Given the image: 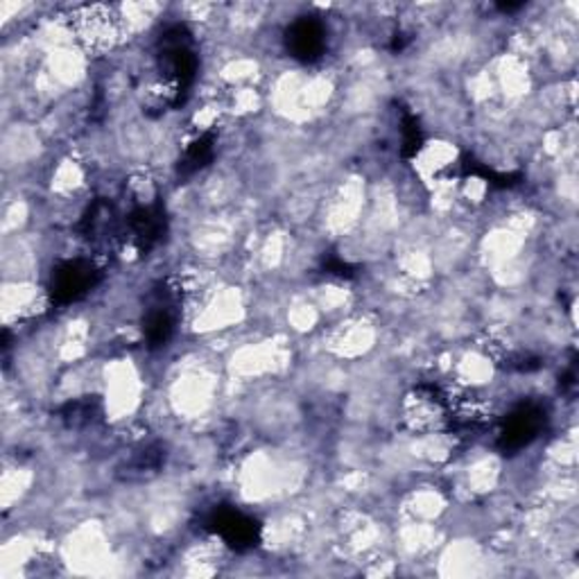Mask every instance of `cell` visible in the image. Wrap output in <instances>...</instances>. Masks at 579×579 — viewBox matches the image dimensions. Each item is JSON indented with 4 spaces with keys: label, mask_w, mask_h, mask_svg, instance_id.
<instances>
[{
    "label": "cell",
    "mask_w": 579,
    "mask_h": 579,
    "mask_svg": "<svg viewBox=\"0 0 579 579\" xmlns=\"http://www.w3.org/2000/svg\"><path fill=\"white\" fill-rule=\"evenodd\" d=\"M100 272L91 260L75 258L64 260L62 266H57L50 276V297L54 304L69 306L79 301L86 293H91V287L98 283Z\"/></svg>",
    "instance_id": "obj_3"
},
{
    "label": "cell",
    "mask_w": 579,
    "mask_h": 579,
    "mask_svg": "<svg viewBox=\"0 0 579 579\" xmlns=\"http://www.w3.org/2000/svg\"><path fill=\"white\" fill-rule=\"evenodd\" d=\"M545 423V412L537 405H520L503 423V430L498 434V448L507 453H516L532 444Z\"/></svg>",
    "instance_id": "obj_5"
},
{
    "label": "cell",
    "mask_w": 579,
    "mask_h": 579,
    "mask_svg": "<svg viewBox=\"0 0 579 579\" xmlns=\"http://www.w3.org/2000/svg\"><path fill=\"white\" fill-rule=\"evenodd\" d=\"M159 73L165 79L172 104H182L197 75V54L193 50L190 33L184 25H172L159 41Z\"/></svg>",
    "instance_id": "obj_1"
},
{
    "label": "cell",
    "mask_w": 579,
    "mask_h": 579,
    "mask_svg": "<svg viewBox=\"0 0 579 579\" xmlns=\"http://www.w3.org/2000/svg\"><path fill=\"white\" fill-rule=\"evenodd\" d=\"M172 331H175V299L170 297V290H159L143 320V333L150 346H163L172 337Z\"/></svg>",
    "instance_id": "obj_8"
},
{
    "label": "cell",
    "mask_w": 579,
    "mask_h": 579,
    "mask_svg": "<svg viewBox=\"0 0 579 579\" xmlns=\"http://www.w3.org/2000/svg\"><path fill=\"white\" fill-rule=\"evenodd\" d=\"M119 226L121 224H119V215H115L113 205L100 199L89 209V213L84 215L82 234L94 243H102V241L115 238V234H119Z\"/></svg>",
    "instance_id": "obj_9"
},
{
    "label": "cell",
    "mask_w": 579,
    "mask_h": 579,
    "mask_svg": "<svg viewBox=\"0 0 579 579\" xmlns=\"http://www.w3.org/2000/svg\"><path fill=\"white\" fill-rule=\"evenodd\" d=\"M73 30L86 50L102 54L121 41V19L109 5H82L73 14Z\"/></svg>",
    "instance_id": "obj_2"
},
{
    "label": "cell",
    "mask_w": 579,
    "mask_h": 579,
    "mask_svg": "<svg viewBox=\"0 0 579 579\" xmlns=\"http://www.w3.org/2000/svg\"><path fill=\"white\" fill-rule=\"evenodd\" d=\"M127 231L140 251H150L165 234V211L159 201L138 205L127 218Z\"/></svg>",
    "instance_id": "obj_7"
},
{
    "label": "cell",
    "mask_w": 579,
    "mask_h": 579,
    "mask_svg": "<svg viewBox=\"0 0 579 579\" xmlns=\"http://www.w3.org/2000/svg\"><path fill=\"white\" fill-rule=\"evenodd\" d=\"M98 415V405L96 401L91 398H86V401H75V403H69L64 412H62V419L69 423V426H86V423H91Z\"/></svg>",
    "instance_id": "obj_11"
},
{
    "label": "cell",
    "mask_w": 579,
    "mask_h": 579,
    "mask_svg": "<svg viewBox=\"0 0 579 579\" xmlns=\"http://www.w3.org/2000/svg\"><path fill=\"white\" fill-rule=\"evenodd\" d=\"M285 48L297 62L312 64L320 60L327 50V30L322 21L312 16H301L285 33Z\"/></svg>",
    "instance_id": "obj_6"
},
{
    "label": "cell",
    "mask_w": 579,
    "mask_h": 579,
    "mask_svg": "<svg viewBox=\"0 0 579 579\" xmlns=\"http://www.w3.org/2000/svg\"><path fill=\"white\" fill-rule=\"evenodd\" d=\"M207 528L215 532L226 545H231L238 553L251 550L258 545L260 539V526L247 514H243L236 507H218L211 512Z\"/></svg>",
    "instance_id": "obj_4"
},
{
    "label": "cell",
    "mask_w": 579,
    "mask_h": 579,
    "mask_svg": "<svg viewBox=\"0 0 579 579\" xmlns=\"http://www.w3.org/2000/svg\"><path fill=\"white\" fill-rule=\"evenodd\" d=\"M401 132H403V157H415L421 150V143H423V134L419 127V121L415 119L412 113H405L403 115V123H401Z\"/></svg>",
    "instance_id": "obj_12"
},
{
    "label": "cell",
    "mask_w": 579,
    "mask_h": 579,
    "mask_svg": "<svg viewBox=\"0 0 579 579\" xmlns=\"http://www.w3.org/2000/svg\"><path fill=\"white\" fill-rule=\"evenodd\" d=\"M213 134H205L199 136L195 143H190V148L186 150L182 163H180V172L184 175H193L199 168H205L211 159H213Z\"/></svg>",
    "instance_id": "obj_10"
}]
</instances>
